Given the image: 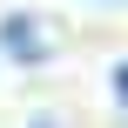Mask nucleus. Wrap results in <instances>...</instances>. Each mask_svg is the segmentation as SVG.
<instances>
[{"mask_svg": "<svg viewBox=\"0 0 128 128\" xmlns=\"http://www.w3.org/2000/svg\"><path fill=\"white\" fill-rule=\"evenodd\" d=\"M0 54H7V61H20V68H40V61L54 54V40L40 34V20H34V14H7V20H0Z\"/></svg>", "mask_w": 128, "mask_h": 128, "instance_id": "obj_1", "label": "nucleus"}, {"mask_svg": "<svg viewBox=\"0 0 128 128\" xmlns=\"http://www.w3.org/2000/svg\"><path fill=\"white\" fill-rule=\"evenodd\" d=\"M108 81H115V101L128 108V61H115V74H108Z\"/></svg>", "mask_w": 128, "mask_h": 128, "instance_id": "obj_2", "label": "nucleus"}, {"mask_svg": "<svg viewBox=\"0 0 128 128\" xmlns=\"http://www.w3.org/2000/svg\"><path fill=\"white\" fill-rule=\"evenodd\" d=\"M27 128H61V122H47V115H40V122H27Z\"/></svg>", "mask_w": 128, "mask_h": 128, "instance_id": "obj_3", "label": "nucleus"}]
</instances>
